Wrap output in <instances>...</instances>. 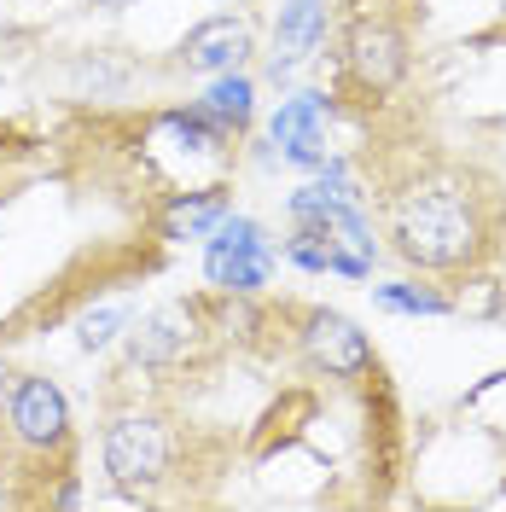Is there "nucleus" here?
Instances as JSON below:
<instances>
[{"instance_id": "10", "label": "nucleus", "mask_w": 506, "mask_h": 512, "mask_svg": "<svg viewBox=\"0 0 506 512\" xmlns=\"http://www.w3.org/2000/svg\"><path fill=\"white\" fill-rule=\"evenodd\" d=\"M222 216H227V192L222 187L187 192V198H175V204L163 210V233H169V239H210Z\"/></svg>"}, {"instance_id": "16", "label": "nucleus", "mask_w": 506, "mask_h": 512, "mask_svg": "<svg viewBox=\"0 0 506 512\" xmlns=\"http://www.w3.org/2000/svg\"><path fill=\"white\" fill-rule=\"evenodd\" d=\"M94 6H111V12H123V6H134V0H94Z\"/></svg>"}, {"instance_id": "11", "label": "nucleus", "mask_w": 506, "mask_h": 512, "mask_svg": "<svg viewBox=\"0 0 506 512\" xmlns=\"http://www.w3.org/2000/svg\"><path fill=\"white\" fill-rule=\"evenodd\" d=\"M320 18H326V0H285L280 12V59H274V70L291 59H303L309 47L320 41Z\"/></svg>"}, {"instance_id": "3", "label": "nucleus", "mask_w": 506, "mask_h": 512, "mask_svg": "<svg viewBox=\"0 0 506 512\" xmlns=\"http://www.w3.org/2000/svg\"><path fill=\"white\" fill-rule=\"evenodd\" d=\"M268 268H274V245H268V233L245 216H222L216 222V239H210V251H204V274H210V286L222 291H256L268 280Z\"/></svg>"}, {"instance_id": "12", "label": "nucleus", "mask_w": 506, "mask_h": 512, "mask_svg": "<svg viewBox=\"0 0 506 512\" xmlns=\"http://www.w3.org/2000/svg\"><path fill=\"white\" fill-rule=\"evenodd\" d=\"M198 111H204V117H216L222 128H245V123H251V82H245V76H233V70H222V76L210 82V94H204Z\"/></svg>"}, {"instance_id": "6", "label": "nucleus", "mask_w": 506, "mask_h": 512, "mask_svg": "<svg viewBox=\"0 0 506 512\" xmlns=\"http://www.w3.org/2000/svg\"><path fill=\"white\" fill-rule=\"evenodd\" d=\"M6 419L18 431V443L30 448H59L70 437V408H64V390L53 379H18L12 384V402Z\"/></svg>"}, {"instance_id": "13", "label": "nucleus", "mask_w": 506, "mask_h": 512, "mask_svg": "<svg viewBox=\"0 0 506 512\" xmlns=\"http://www.w3.org/2000/svg\"><path fill=\"white\" fill-rule=\"evenodd\" d=\"M384 309H402V315H448V303L437 291H419V286H384L379 291Z\"/></svg>"}, {"instance_id": "8", "label": "nucleus", "mask_w": 506, "mask_h": 512, "mask_svg": "<svg viewBox=\"0 0 506 512\" xmlns=\"http://www.w3.org/2000/svg\"><path fill=\"white\" fill-rule=\"evenodd\" d=\"M251 53V24L245 18H204V24H192L187 41H181V64L198 70V76H222L233 64H245Z\"/></svg>"}, {"instance_id": "9", "label": "nucleus", "mask_w": 506, "mask_h": 512, "mask_svg": "<svg viewBox=\"0 0 506 512\" xmlns=\"http://www.w3.org/2000/svg\"><path fill=\"white\" fill-rule=\"evenodd\" d=\"M320 94H297L280 105V117H274V140L285 146V158L291 163H326V146H320Z\"/></svg>"}, {"instance_id": "1", "label": "nucleus", "mask_w": 506, "mask_h": 512, "mask_svg": "<svg viewBox=\"0 0 506 512\" xmlns=\"http://www.w3.org/2000/svg\"><path fill=\"white\" fill-rule=\"evenodd\" d=\"M390 239L413 268H466L483 251V210L466 187H413L396 216H390Z\"/></svg>"}, {"instance_id": "5", "label": "nucleus", "mask_w": 506, "mask_h": 512, "mask_svg": "<svg viewBox=\"0 0 506 512\" xmlns=\"http://www.w3.org/2000/svg\"><path fill=\"white\" fill-rule=\"evenodd\" d=\"M303 350H309V361H315L320 373H332V379H361V373L373 367L367 332L349 315H338V309H315V315L303 320Z\"/></svg>"}, {"instance_id": "4", "label": "nucleus", "mask_w": 506, "mask_h": 512, "mask_svg": "<svg viewBox=\"0 0 506 512\" xmlns=\"http://www.w3.org/2000/svg\"><path fill=\"white\" fill-rule=\"evenodd\" d=\"M344 53H349L355 82L373 88V94H390V88L408 76V35L396 30V24H384V18H361V24H349Z\"/></svg>"}, {"instance_id": "7", "label": "nucleus", "mask_w": 506, "mask_h": 512, "mask_svg": "<svg viewBox=\"0 0 506 512\" xmlns=\"http://www.w3.org/2000/svg\"><path fill=\"white\" fill-rule=\"evenodd\" d=\"M198 338V315L187 303H163L152 315H140V326L128 332V361L140 367H163V361H181Z\"/></svg>"}, {"instance_id": "2", "label": "nucleus", "mask_w": 506, "mask_h": 512, "mask_svg": "<svg viewBox=\"0 0 506 512\" xmlns=\"http://www.w3.org/2000/svg\"><path fill=\"white\" fill-rule=\"evenodd\" d=\"M169 460H175V443H169V425L152 414H123L105 425V472L123 489H152V483L169 478Z\"/></svg>"}, {"instance_id": "14", "label": "nucleus", "mask_w": 506, "mask_h": 512, "mask_svg": "<svg viewBox=\"0 0 506 512\" xmlns=\"http://www.w3.org/2000/svg\"><path fill=\"white\" fill-rule=\"evenodd\" d=\"M123 320H128V309H99V315H88L82 320V350H105Z\"/></svg>"}, {"instance_id": "15", "label": "nucleus", "mask_w": 506, "mask_h": 512, "mask_svg": "<svg viewBox=\"0 0 506 512\" xmlns=\"http://www.w3.org/2000/svg\"><path fill=\"white\" fill-rule=\"evenodd\" d=\"M12 384H18V379H12V373H6V367H0V408H6V402H12Z\"/></svg>"}]
</instances>
